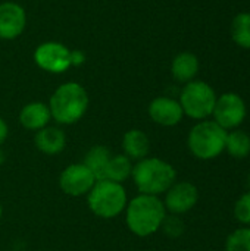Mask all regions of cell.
<instances>
[{"label": "cell", "instance_id": "26", "mask_svg": "<svg viewBox=\"0 0 250 251\" xmlns=\"http://www.w3.org/2000/svg\"><path fill=\"white\" fill-rule=\"evenodd\" d=\"M3 160H4V153H3V151L0 150V163H1Z\"/></svg>", "mask_w": 250, "mask_h": 251}, {"label": "cell", "instance_id": "8", "mask_svg": "<svg viewBox=\"0 0 250 251\" xmlns=\"http://www.w3.org/2000/svg\"><path fill=\"white\" fill-rule=\"evenodd\" d=\"M246 103L237 93H224L217 99L214 107V121L225 131L236 129L246 118Z\"/></svg>", "mask_w": 250, "mask_h": 251}, {"label": "cell", "instance_id": "20", "mask_svg": "<svg viewBox=\"0 0 250 251\" xmlns=\"http://www.w3.org/2000/svg\"><path fill=\"white\" fill-rule=\"evenodd\" d=\"M231 38L242 47L250 49V12H240L231 22Z\"/></svg>", "mask_w": 250, "mask_h": 251}, {"label": "cell", "instance_id": "5", "mask_svg": "<svg viewBox=\"0 0 250 251\" xmlns=\"http://www.w3.org/2000/svg\"><path fill=\"white\" fill-rule=\"evenodd\" d=\"M127 204V194L121 184L112 181H96L88 193V206L100 218L111 219L122 212Z\"/></svg>", "mask_w": 250, "mask_h": 251}, {"label": "cell", "instance_id": "22", "mask_svg": "<svg viewBox=\"0 0 250 251\" xmlns=\"http://www.w3.org/2000/svg\"><path fill=\"white\" fill-rule=\"evenodd\" d=\"M234 216L236 219L243 224L245 226H250V191L243 194L234 206Z\"/></svg>", "mask_w": 250, "mask_h": 251}, {"label": "cell", "instance_id": "12", "mask_svg": "<svg viewBox=\"0 0 250 251\" xmlns=\"http://www.w3.org/2000/svg\"><path fill=\"white\" fill-rule=\"evenodd\" d=\"M149 116L162 126H174L181 122L184 112L178 100L171 97H156L149 104Z\"/></svg>", "mask_w": 250, "mask_h": 251}, {"label": "cell", "instance_id": "13", "mask_svg": "<svg viewBox=\"0 0 250 251\" xmlns=\"http://www.w3.org/2000/svg\"><path fill=\"white\" fill-rule=\"evenodd\" d=\"M52 115L49 110V106L41 101H32L22 107L19 113V122L27 129L38 131L44 126H47Z\"/></svg>", "mask_w": 250, "mask_h": 251}, {"label": "cell", "instance_id": "11", "mask_svg": "<svg viewBox=\"0 0 250 251\" xmlns=\"http://www.w3.org/2000/svg\"><path fill=\"white\" fill-rule=\"evenodd\" d=\"M199 200V191L192 182L174 184L167 191L165 209L174 215H181L192 210Z\"/></svg>", "mask_w": 250, "mask_h": 251}, {"label": "cell", "instance_id": "14", "mask_svg": "<svg viewBox=\"0 0 250 251\" xmlns=\"http://www.w3.org/2000/svg\"><path fill=\"white\" fill-rule=\"evenodd\" d=\"M199 72V59L192 51L178 53L171 63V74L178 82H190Z\"/></svg>", "mask_w": 250, "mask_h": 251}, {"label": "cell", "instance_id": "28", "mask_svg": "<svg viewBox=\"0 0 250 251\" xmlns=\"http://www.w3.org/2000/svg\"><path fill=\"white\" fill-rule=\"evenodd\" d=\"M249 188H250V178H249Z\"/></svg>", "mask_w": 250, "mask_h": 251}, {"label": "cell", "instance_id": "16", "mask_svg": "<svg viewBox=\"0 0 250 251\" xmlns=\"http://www.w3.org/2000/svg\"><path fill=\"white\" fill-rule=\"evenodd\" d=\"M122 146L127 153V157L137 159V160H143L150 150V141H149L147 135L140 129L128 131L124 135Z\"/></svg>", "mask_w": 250, "mask_h": 251}, {"label": "cell", "instance_id": "1", "mask_svg": "<svg viewBox=\"0 0 250 251\" xmlns=\"http://www.w3.org/2000/svg\"><path fill=\"white\" fill-rule=\"evenodd\" d=\"M88 107V94L78 82H65L55 90L49 101L52 118L63 125L78 122Z\"/></svg>", "mask_w": 250, "mask_h": 251}, {"label": "cell", "instance_id": "10", "mask_svg": "<svg viewBox=\"0 0 250 251\" xmlns=\"http://www.w3.org/2000/svg\"><path fill=\"white\" fill-rule=\"evenodd\" d=\"M94 184L96 178L85 165H71L60 175V188L74 197L90 193Z\"/></svg>", "mask_w": 250, "mask_h": 251}, {"label": "cell", "instance_id": "3", "mask_svg": "<svg viewBox=\"0 0 250 251\" xmlns=\"http://www.w3.org/2000/svg\"><path fill=\"white\" fill-rule=\"evenodd\" d=\"M133 178L137 188L147 196H158L167 193L175 184V169L156 157L143 159L133 168Z\"/></svg>", "mask_w": 250, "mask_h": 251}, {"label": "cell", "instance_id": "9", "mask_svg": "<svg viewBox=\"0 0 250 251\" xmlns=\"http://www.w3.org/2000/svg\"><path fill=\"white\" fill-rule=\"evenodd\" d=\"M27 26V12L15 1L0 3V40H15Z\"/></svg>", "mask_w": 250, "mask_h": 251}, {"label": "cell", "instance_id": "15", "mask_svg": "<svg viewBox=\"0 0 250 251\" xmlns=\"http://www.w3.org/2000/svg\"><path fill=\"white\" fill-rule=\"evenodd\" d=\"M35 146L46 154H56L65 149V134L56 126H44L35 135Z\"/></svg>", "mask_w": 250, "mask_h": 251}, {"label": "cell", "instance_id": "18", "mask_svg": "<svg viewBox=\"0 0 250 251\" xmlns=\"http://www.w3.org/2000/svg\"><path fill=\"white\" fill-rule=\"evenodd\" d=\"M225 150L236 159H245L250 154V135L242 129H231L227 132Z\"/></svg>", "mask_w": 250, "mask_h": 251}, {"label": "cell", "instance_id": "17", "mask_svg": "<svg viewBox=\"0 0 250 251\" xmlns=\"http://www.w3.org/2000/svg\"><path fill=\"white\" fill-rule=\"evenodd\" d=\"M111 156L112 154L106 147L96 146L87 153L85 162L83 165H85L90 169V172L94 175L96 181H105V172H106V166H108Z\"/></svg>", "mask_w": 250, "mask_h": 251}, {"label": "cell", "instance_id": "19", "mask_svg": "<svg viewBox=\"0 0 250 251\" xmlns=\"http://www.w3.org/2000/svg\"><path fill=\"white\" fill-rule=\"evenodd\" d=\"M133 174L131 160L127 156H111L106 172H105V181H112L121 184Z\"/></svg>", "mask_w": 250, "mask_h": 251}, {"label": "cell", "instance_id": "2", "mask_svg": "<svg viewBox=\"0 0 250 251\" xmlns=\"http://www.w3.org/2000/svg\"><path fill=\"white\" fill-rule=\"evenodd\" d=\"M165 216V204L156 196L141 194L128 204L127 225L136 235L147 237L162 226Z\"/></svg>", "mask_w": 250, "mask_h": 251}, {"label": "cell", "instance_id": "4", "mask_svg": "<svg viewBox=\"0 0 250 251\" xmlns=\"http://www.w3.org/2000/svg\"><path fill=\"white\" fill-rule=\"evenodd\" d=\"M227 132L215 121H202L196 124L189 134L190 151L202 160L218 157L225 150Z\"/></svg>", "mask_w": 250, "mask_h": 251}, {"label": "cell", "instance_id": "27", "mask_svg": "<svg viewBox=\"0 0 250 251\" xmlns=\"http://www.w3.org/2000/svg\"><path fill=\"white\" fill-rule=\"evenodd\" d=\"M0 219H1V206H0Z\"/></svg>", "mask_w": 250, "mask_h": 251}, {"label": "cell", "instance_id": "7", "mask_svg": "<svg viewBox=\"0 0 250 251\" xmlns=\"http://www.w3.org/2000/svg\"><path fill=\"white\" fill-rule=\"evenodd\" d=\"M34 62L49 74H63L71 68V49L59 41H44L35 49Z\"/></svg>", "mask_w": 250, "mask_h": 251}, {"label": "cell", "instance_id": "24", "mask_svg": "<svg viewBox=\"0 0 250 251\" xmlns=\"http://www.w3.org/2000/svg\"><path fill=\"white\" fill-rule=\"evenodd\" d=\"M85 62V53L83 50H71V66H81Z\"/></svg>", "mask_w": 250, "mask_h": 251}, {"label": "cell", "instance_id": "21", "mask_svg": "<svg viewBox=\"0 0 250 251\" xmlns=\"http://www.w3.org/2000/svg\"><path fill=\"white\" fill-rule=\"evenodd\" d=\"M225 251H250V226L239 228L228 235Z\"/></svg>", "mask_w": 250, "mask_h": 251}, {"label": "cell", "instance_id": "6", "mask_svg": "<svg viewBox=\"0 0 250 251\" xmlns=\"http://www.w3.org/2000/svg\"><path fill=\"white\" fill-rule=\"evenodd\" d=\"M217 94L214 88L206 84L205 81H190L184 85L180 94V104L184 115L190 116L192 119L205 121L208 116L212 115Z\"/></svg>", "mask_w": 250, "mask_h": 251}, {"label": "cell", "instance_id": "23", "mask_svg": "<svg viewBox=\"0 0 250 251\" xmlns=\"http://www.w3.org/2000/svg\"><path fill=\"white\" fill-rule=\"evenodd\" d=\"M162 226L165 229V234H168L169 237H178L184 231V224L177 216H171V218L165 216V219L162 222Z\"/></svg>", "mask_w": 250, "mask_h": 251}, {"label": "cell", "instance_id": "25", "mask_svg": "<svg viewBox=\"0 0 250 251\" xmlns=\"http://www.w3.org/2000/svg\"><path fill=\"white\" fill-rule=\"evenodd\" d=\"M6 137H7V125H6V122L0 118V144L6 140Z\"/></svg>", "mask_w": 250, "mask_h": 251}]
</instances>
